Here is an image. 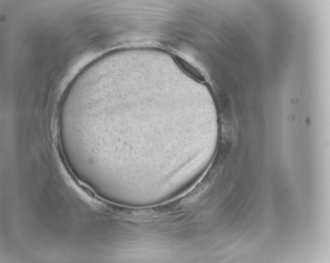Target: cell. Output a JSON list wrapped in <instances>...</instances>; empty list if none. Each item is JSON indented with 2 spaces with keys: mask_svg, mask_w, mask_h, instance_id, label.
Returning a JSON list of instances; mask_svg holds the SVG:
<instances>
[{
  "mask_svg": "<svg viewBox=\"0 0 330 263\" xmlns=\"http://www.w3.org/2000/svg\"><path fill=\"white\" fill-rule=\"evenodd\" d=\"M174 60L179 67L192 78L202 82L205 81L203 74L195 66L178 56H175Z\"/></svg>",
  "mask_w": 330,
  "mask_h": 263,
  "instance_id": "1",
  "label": "cell"
}]
</instances>
